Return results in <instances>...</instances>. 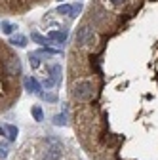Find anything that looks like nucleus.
<instances>
[{
    "instance_id": "1",
    "label": "nucleus",
    "mask_w": 158,
    "mask_h": 160,
    "mask_svg": "<svg viewBox=\"0 0 158 160\" xmlns=\"http://www.w3.org/2000/svg\"><path fill=\"white\" fill-rule=\"evenodd\" d=\"M93 84L91 80H84V82H78L74 88H72V97H76L78 101H90L93 97Z\"/></svg>"
},
{
    "instance_id": "2",
    "label": "nucleus",
    "mask_w": 158,
    "mask_h": 160,
    "mask_svg": "<svg viewBox=\"0 0 158 160\" xmlns=\"http://www.w3.org/2000/svg\"><path fill=\"white\" fill-rule=\"evenodd\" d=\"M25 86H27V90L32 92V93H40V90H42V86L38 84V80L32 78V76H27V78H25Z\"/></svg>"
},
{
    "instance_id": "3",
    "label": "nucleus",
    "mask_w": 158,
    "mask_h": 160,
    "mask_svg": "<svg viewBox=\"0 0 158 160\" xmlns=\"http://www.w3.org/2000/svg\"><path fill=\"white\" fill-rule=\"evenodd\" d=\"M88 32H90V27H88V25H82L80 29H78V32H76L74 44H76V46H82L84 40H86V36H88Z\"/></svg>"
},
{
    "instance_id": "4",
    "label": "nucleus",
    "mask_w": 158,
    "mask_h": 160,
    "mask_svg": "<svg viewBox=\"0 0 158 160\" xmlns=\"http://www.w3.org/2000/svg\"><path fill=\"white\" fill-rule=\"evenodd\" d=\"M48 40H55V42H65L67 40V31H50L48 32Z\"/></svg>"
},
{
    "instance_id": "5",
    "label": "nucleus",
    "mask_w": 158,
    "mask_h": 160,
    "mask_svg": "<svg viewBox=\"0 0 158 160\" xmlns=\"http://www.w3.org/2000/svg\"><path fill=\"white\" fill-rule=\"evenodd\" d=\"M61 156V147H52V149H46V154L42 160H59Z\"/></svg>"
},
{
    "instance_id": "6",
    "label": "nucleus",
    "mask_w": 158,
    "mask_h": 160,
    "mask_svg": "<svg viewBox=\"0 0 158 160\" xmlns=\"http://www.w3.org/2000/svg\"><path fill=\"white\" fill-rule=\"evenodd\" d=\"M10 44H15V46H19V48H23V46H27V38L21 36V34H15V36H12Z\"/></svg>"
},
{
    "instance_id": "7",
    "label": "nucleus",
    "mask_w": 158,
    "mask_h": 160,
    "mask_svg": "<svg viewBox=\"0 0 158 160\" xmlns=\"http://www.w3.org/2000/svg\"><path fill=\"white\" fill-rule=\"evenodd\" d=\"M53 124H55V126H65V124H67L65 114H55V116H53Z\"/></svg>"
},
{
    "instance_id": "8",
    "label": "nucleus",
    "mask_w": 158,
    "mask_h": 160,
    "mask_svg": "<svg viewBox=\"0 0 158 160\" xmlns=\"http://www.w3.org/2000/svg\"><path fill=\"white\" fill-rule=\"evenodd\" d=\"M15 29H17V27H15V25H12V23H8V21H4V23H2V32H4V34H12Z\"/></svg>"
},
{
    "instance_id": "9",
    "label": "nucleus",
    "mask_w": 158,
    "mask_h": 160,
    "mask_svg": "<svg viewBox=\"0 0 158 160\" xmlns=\"http://www.w3.org/2000/svg\"><path fill=\"white\" fill-rule=\"evenodd\" d=\"M32 114H34V118L38 120V122H42V120H44V114H42V109H40V107H38V105H34V107H32Z\"/></svg>"
},
{
    "instance_id": "10",
    "label": "nucleus",
    "mask_w": 158,
    "mask_h": 160,
    "mask_svg": "<svg viewBox=\"0 0 158 160\" xmlns=\"http://www.w3.org/2000/svg\"><path fill=\"white\" fill-rule=\"evenodd\" d=\"M31 38L34 40V42H38V44H48V42H50V40H48V38H44V36H40V34H38V32H32V34H31Z\"/></svg>"
},
{
    "instance_id": "11",
    "label": "nucleus",
    "mask_w": 158,
    "mask_h": 160,
    "mask_svg": "<svg viewBox=\"0 0 158 160\" xmlns=\"http://www.w3.org/2000/svg\"><path fill=\"white\" fill-rule=\"evenodd\" d=\"M6 130H8V133H10L8 137L12 139V141H15V137H17V128H15V126H12V124H8V126H6Z\"/></svg>"
},
{
    "instance_id": "12",
    "label": "nucleus",
    "mask_w": 158,
    "mask_h": 160,
    "mask_svg": "<svg viewBox=\"0 0 158 160\" xmlns=\"http://www.w3.org/2000/svg\"><path fill=\"white\" fill-rule=\"evenodd\" d=\"M29 61H31V65H32L34 69H38V67H40V59H38V55H36V53L29 55Z\"/></svg>"
},
{
    "instance_id": "13",
    "label": "nucleus",
    "mask_w": 158,
    "mask_h": 160,
    "mask_svg": "<svg viewBox=\"0 0 158 160\" xmlns=\"http://www.w3.org/2000/svg\"><path fill=\"white\" fill-rule=\"evenodd\" d=\"M71 12H72L71 15H72V17H76L78 13L82 12V4H74V6H71Z\"/></svg>"
},
{
    "instance_id": "14",
    "label": "nucleus",
    "mask_w": 158,
    "mask_h": 160,
    "mask_svg": "<svg viewBox=\"0 0 158 160\" xmlns=\"http://www.w3.org/2000/svg\"><path fill=\"white\" fill-rule=\"evenodd\" d=\"M71 12V6H59L57 8V13H61V15H65V13H69Z\"/></svg>"
},
{
    "instance_id": "15",
    "label": "nucleus",
    "mask_w": 158,
    "mask_h": 160,
    "mask_svg": "<svg viewBox=\"0 0 158 160\" xmlns=\"http://www.w3.org/2000/svg\"><path fill=\"white\" fill-rule=\"evenodd\" d=\"M109 2H111V4H114V6H122L126 0H109Z\"/></svg>"
},
{
    "instance_id": "16",
    "label": "nucleus",
    "mask_w": 158,
    "mask_h": 160,
    "mask_svg": "<svg viewBox=\"0 0 158 160\" xmlns=\"http://www.w3.org/2000/svg\"><path fill=\"white\" fill-rule=\"evenodd\" d=\"M44 99H48V101H55L57 97H55V95H52V93H46V95H44Z\"/></svg>"
},
{
    "instance_id": "17",
    "label": "nucleus",
    "mask_w": 158,
    "mask_h": 160,
    "mask_svg": "<svg viewBox=\"0 0 158 160\" xmlns=\"http://www.w3.org/2000/svg\"><path fill=\"white\" fill-rule=\"evenodd\" d=\"M0 137H6V130L2 126H0Z\"/></svg>"
}]
</instances>
